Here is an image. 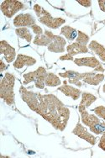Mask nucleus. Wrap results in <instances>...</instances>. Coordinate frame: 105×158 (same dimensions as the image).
I'll list each match as a JSON object with an SVG mask.
<instances>
[{"mask_svg": "<svg viewBox=\"0 0 105 158\" xmlns=\"http://www.w3.org/2000/svg\"><path fill=\"white\" fill-rule=\"evenodd\" d=\"M21 94L30 109L41 114L57 129L62 131L65 128L69 117V110L63 107V104L57 100V98L52 95L36 94L24 88L21 89Z\"/></svg>", "mask_w": 105, "mask_h": 158, "instance_id": "nucleus-1", "label": "nucleus"}, {"mask_svg": "<svg viewBox=\"0 0 105 158\" xmlns=\"http://www.w3.org/2000/svg\"><path fill=\"white\" fill-rule=\"evenodd\" d=\"M14 82L15 77L10 74H6L1 83V98H3L9 104H11L14 101Z\"/></svg>", "mask_w": 105, "mask_h": 158, "instance_id": "nucleus-2", "label": "nucleus"}, {"mask_svg": "<svg viewBox=\"0 0 105 158\" xmlns=\"http://www.w3.org/2000/svg\"><path fill=\"white\" fill-rule=\"evenodd\" d=\"M35 10H36V15L40 18V21L43 23V24H45V25L49 26V27L56 29V28L59 27L61 24H64V22H65V20L62 19L52 18L50 14L45 11L39 5H36L35 6Z\"/></svg>", "mask_w": 105, "mask_h": 158, "instance_id": "nucleus-3", "label": "nucleus"}, {"mask_svg": "<svg viewBox=\"0 0 105 158\" xmlns=\"http://www.w3.org/2000/svg\"><path fill=\"white\" fill-rule=\"evenodd\" d=\"M46 76H47V74L45 73V69L40 67L39 69L36 72L24 75V79H25L24 84L30 82H35L37 88H44V81H45Z\"/></svg>", "mask_w": 105, "mask_h": 158, "instance_id": "nucleus-4", "label": "nucleus"}, {"mask_svg": "<svg viewBox=\"0 0 105 158\" xmlns=\"http://www.w3.org/2000/svg\"><path fill=\"white\" fill-rule=\"evenodd\" d=\"M23 8V4L18 1H5L2 3L1 9L7 17H12L15 13Z\"/></svg>", "mask_w": 105, "mask_h": 158, "instance_id": "nucleus-5", "label": "nucleus"}, {"mask_svg": "<svg viewBox=\"0 0 105 158\" xmlns=\"http://www.w3.org/2000/svg\"><path fill=\"white\" fill-rule=\"evenodd\" d=\"M75 63L78 66H87V67H94L97 71H102L103 72V68L101 67L100 64L94 57L90 58H78L76 59Z\"/></svg>", "mask_w": 105, "mask_h": 158, "instance_id": "nucleus-6", "label": "nucleus"}, {"mask_svg": "<svg viewBox=\"0 0 105 158\" xmlns=\"http://www.w3.org/2000/svg\"><path fill=\"white\" fill-rule=\"evenodd\" d=\"M15 26H34L35 25V20L30 15H20L15 18L14 21Z\"/></svg>", "mask_w": 105, "mask_h": 158, "instance_id": "nucleus-7", "label": "nucleus"}, {"mask_svg": "<svg viewBox=\"0 0 105 158\" xmlns=\"http://www.w3.org/2000/svg\"><path fill=\"white\" fill-rule=\"evenodd\" d=\"M65 45H66V41L62 38L53 35L51 45L49 46V50L54 52H62L64 51Z\"/></svg>", "mask_w": 105, "mask_h": 158, "instance_id": "nucleus-8", "label": "nucleus"}, {"mask_svg": "<svg viewBox=\"0 0 105 158\" xmlns=\"http://www.w3.org/2000/svg\"><path fill=\"white\" fill-rule=\"evenodd\" d=\"M81 79L89 84L97 85L103 79V75L94 74V73H83L81 74Z\"/></svg>", "mask_w": 105, "mask_h": 158, "instance_id": "nucleus-9", "label": "nucleus"}, {"mask_svg": "<svg viewBox=\"0 0 105 158\" xmlns=\"http://www.w3.org/2000/svg\"><path fill=\"white\" fill-rule=\"evenodd\" d=\"M1 52H2V54L5 56V58L8 62H11L14 61L15 56V49L11 47L5 41L1 42Z\"/></svg>", "mask_w": 105, "mask_h": 158, "instance_id": "nucleus-10", "label": "nucleus"}, {"mask_svg": "<svg viewBox=\"0 0 105 158\" xmlns=\"http://www.w3.org/2000/svg\"><path fill=\"white\" fill-rule=\"evenodd\" d=\"M74 133L76 135H78V136H80L81 138L86 140L88 142H90L92 145H94L95 143V138L89 133H87V131H86V129L82 127L81 125H77V128L74 130Z\"/></svg>", "mask_w": 105, "mask_h": 158, "instance_id": "nucleus-11", "label": "nucleus"}, {"mask_svg": "<svg viewBox=\"0 0 105 158\" xmlns=\"http://www.w3.org/2000/svg\"><path fill=\"white\" fill-rule=\"evenodd\" d=\"M67 52H68L67 55L72 57V56L78 54V53H85V52H87V48L86 45H83L82 43L76 42L67 47Z\"/></svg>", "mask_w": 105, "mask_h": 158, "instance_id": "nucleus-12", "label": "nucleus"}, {"mask_svg": "<svg viewBox=\"0 0 105 158\" xmlns=\"http://www.w3.org/2000/svg\"><path fill=\"white\" fill-rule=\"evenodd\" d=\"M36 63V60H34L33 58L29 57L26 56L19 55L17 57V60L14 64V66L16 68H21L24 66H31L33 64Z\"/></svg>", "mask_w": 105, "mask_h": 158, "instance_id": "nucleus-13", "label": "nucleus"}, {"mask_svg": "<svg viewBox=\"0 0 105 158\" xmlns=\"http://www.w3.org/2000/svg\"><path fill=\"white\" fill-rule=\"evenodd\" d=\"M59 90L62 91L64 94L67 96L72 97L73 99H78L79 95H80V92L78 91V89L70 87V86H63L59 88Z\"/></svg>", "mask_w": 105, "mask_h": 158, "instance_id": "nucleus-14", "label": "nucleus"}, {"mask_svg": "<svg viewBox=\"0 0 105 158\" xmlns=\"http://www.w3.org/2000/svg\"><path fill=\"white\" fill-rule=\"evenodd\" d=\"M89 48L92 49L93 52H95V53L99 56V57L101 58L103 61H105V49L101 45H99V43L95 41H93L89 45Z\"/></svg>", "mask_w": 105, "mask_h": 158, "instance_id": "nucleus-15", "label": "nucleus"}, {"mask_svg": "<svg viewBox=\"0 0 105 158\" xmlns=\"http://www.w3.org/2000/svg\"><path fill=\"white\" fill-rule=\"evenodd\" d=\"M96 98L89 94H82V100L80 104V110H84L86 107H88L91 103L94 102Z\"/></svg>", "mask_w": 105, "mask_h": 158, "instance_id": "nucleus-16", "label": "nucleus"}, {"mask_svg": "<svg viewBox=\"0 0 105 158\" xmlns=\"http://www.w3.org/2000/svg\"><path fill=\"white\" fill-rule=\"evenodd\" d=\"M61 34H63L69 40H72L77 37V31L69 26L63 27L61 30Z\"/></svg>", "mask_w": 105, "mask_h": 158, "instance_id": "nucleus-17", "label": "nucleus"}, {"mask_svg": "<svg viewBox=\"0 0 105 158\" xmlns=\"http://www.w3.org/2000/svg\"><path fill=\"white\" fill-rule=\"evenodd\" d=\"M45 83H46V85L53 87V86L59 85V84L61 83V82L57 76H55L54 74H52V73H50L49 75L46 76V78H45Z\"/></svg>", "mask_w": 105, "mask_h": 158, "instance_id": "nucleus-18", "label": "nucleus"}, {"mask_svg": "<svg viewBox=\"0 0 105 158\" xmlns=\"http://www.w3.org/2000/svg\"><path fill=\"white\" fill-rule=\"evenodd\" d=\"M16 33H17V35H18L19 36H20L21 38L26 40L27 41H30L31 39H32V35H31V34L30 33L29 30L25 29V28L19 29V30L16 31Z\"/></svg>", "mask_w": 105, "mask_h": 158, "instance_id": "nucleus-19", "label": "nucleus"}, {"mask_svg": "<svg viewBox=\"0 0 105 158\" xmlns=\"http://www.w3.org/2000/svg\"><path fill=\"white\" fill-rule=\"evenodd\" d=\"M94 112L96 113L99 116H100L101 118H103V119H105V108L103 106L98 107L94 110Z\"/></svg>", "mask_w": 105, "mask_h": 158, "instance_id": "nucleus-20", "label": "nucleus"}, {"mask_svg": "<svg viewBox=\"0 0 105 158\" xmlns=\"http://www.w3.org/2000/svg\"><path fill=\"white\" fill-rule=\"evenodd\" d=\"M32 29H33L34 32L36 34H37V35H41L42 34V30L38 26V25L35 24L34 26H32Z\"/></svg>", "mask_w": 105, "mask_h": 158, "instance_id": "nucleus-21", "label": "nucleus"}, {"mask_svg": "<svg viewBox=\"0 0 105 158\" xmlns=\"http://www.w3.org/2000/svg\"><path fill=\"white\" fill-rule=\"evenodd\" d=\"M99 3L100 5V9L105 12V1H99Z\"/></svg>", "mask_w": 105, "mask_h": 158, "instance_id": "nucleus-22", "label": "nucleus"}, {"mask_svg": "<svg viewBox=\"0 0 105 158\" xmlns=\"http://www.w3.org/2000/svg\"><path fill=\"white\" fill-rule=\"evenodd\" d=\"M79 3H82V4L83 3V4H85L84 6H86V7L90 6V4H91L90 1H79Z\"/></svg>", "mask_w": 105, "mask_h": 158, "instance_id": "nucleus-23", "label": "nucleus"}, {"mask_svg": "<svg viewBox=\"0 0 105 158\" xmlns=\"http://www.w3.org/2000/svg\"><path fill=\"white\" fill-rule=\"evenodd\" d=\"M103 91L105 92V85H104V87H103Z\"/></svg>", "mask_w": 105, "mask_h": 158, "instance_id": "nucleus-24", "label": "nucleus"}]
</instances>
